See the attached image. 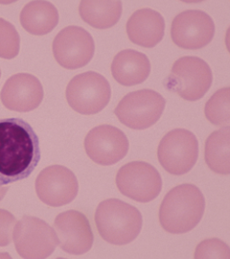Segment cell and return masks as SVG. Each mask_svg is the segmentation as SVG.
<instances>
[{"label":"cell","mask_w":230,"mask_h":259,"mask_svg":"<svg viewBox=\"0 0 230 259\" xmlns=\"http://www.w3.org/2000/svg\"><path fill=\"white\" fill-rule=\"evenodd\" d=\"M39 160V140L31 125L21 118L1 119L0 185L26 179Z\"/></svg>","instance_id":"cell-1"},{"label":"cell","mask_w":230,"mask_h":259,"mask_svg":"<svg viewBox=\"0 0 230 259\" xmlns=\"http://www.w3.org/2000/svg\"><path fill=\"white\" fill-rule=\"evenodd\" d=\"M204 210L205 199L198 186L178 185L164 197L159 208V222L167 232L186 233L199 225Z\"/></svg>","instance_id":"cell-2"},{"label":"cell","mask_w":230,"mask_h":259,"mask_svg":"<svg viewBox=\"0 0 230 259\" xmlns=\"http://www.w3.org/2000/svg\"><path fill=\"white\" fill-rule=\"evenodd\" d=\"M142 224V215L137 208L118 199L103 201L95 212V225L100 236L116 246L136 239Z\"/></svg>","instance_id":"cell-3"},{"label":"cell","mask_w":230,"mask_h":259,"mask_svg":"<svg viewBox=\"0 0 230 259\" xmlns=\"http://www.w3.org/2000/svg\"><path fill=\"white\" fill-rule=\"evenodd\" d=\"M212 82L213 74L207 63L198 57L186 56L175 61L164 85L184 100L198 101L209 91Z\"/></svg>","instance_id":"cell-4"},{"label":"cell","mask_w":230,"mask_h":259,"mask_svg":"<svg viewBox=\"0 0 230 259\" xmlns=\"http://www.w3.org/2000/svg\"><path fill=\"white\" fill-rule=\"evenodd\" d=\"M65 95L74 111L92 115L103 111L110 103L111 85L104 76L87 71L74 77L67 84Z\"/></svg>","instance_id":"cell-5"},{"label":"cell","mask_w":230,"mask_h":259,"mask_svg":"<svg viewBox=\"0 0 230 259\" xmlns=\"http://www.w3.org/2000/svg\"><path fill=\"white\" fill-rule=\"evenodd\" d=\"M13 239L23 258H47L59 246L55 230L34 216H23L17 222Z\"/></svg>","instance_id":"cell-6"},{"label":"cell","mask_w":230,"mask_h":259,"mask_svg":"<svg viewBox=\"0 0 230 259\" xmlns=\"http://www.w3.org/2000/svg\"><path fill=\"white\" fill-rule=\"evenodd\" d=\"M166 100L152 90L127 94L114 110L122 124L133 130H146L155 125L165 109Z\"/></svg>","instance_id":"cell-7"},{"label":"cell","mask_w":230,"mask_h":259,"mask_svg":"<svg viewBox=\"0 0 230 259\" xmlns=\"http://www.w3.org/2000/svg\"><path fill=\"white\" fill-rule=\"evenodd\" d=\"M157 157L168 173L181 176L188 173L198 160L199 141L188 130H173L161 139Z\"/></svg>","instance_id":"cell-8"},{"label":"cell","mask_w":230,"mask_h":259,"mask_svg":"<svg viewBox=\"0 0 230 259\" xmlns=\"http://www.w3.org/2000/svg\"><path fill=\"white\" fill-rule=\"evenodd\" d=\"M116 185L124 196L139 203H149L160 193L162 179L150 163L132 161L120 168Z\"/></svg>","instance_id":"cell-9"},{"label":"cell","mask_w":230,"mask_h":259,"mask_svg":"<svg viewBox=\"0 0 230 259\" xmlns=\"http://www.w3.org/2000/svg\"><path fill=\"white\" fill-rule=\"evenodd\" d=\"M52 49L59 65L74 70L91 61L95 45L93 37L86 30L79 26H68L56 36Z\"/></svg>","instance_id":"cell-10"},{"label":"cell","mask_w":230,"mask_h":259,"mask_svg":"<svg viewBox=\"0 0 230 259\" xmlns=\"http://www.w3.org/2000/svg\"><path fill=\"white\" fill-rule=\"evenodd\" d=\"M215 35V23L209 15L201 10H187L175 17L171 37L175 46L197 50L209 45Z\"/></svg>","instance_id":"cell-11"},{"label":"cell","mask_w":230,"mask_h":259,"mask_svg":"<svg viewBox=\"0 0 230 259\" xmlns=\"http://www.w3.org/2000/svg\"><path fill=\"white\" fill-rule=\"evenodd\" d=\"M129 139L121 130L101 125L89 131L84 139V149L89 158L100 165L119 162L129 152Z\"/></svg>","instance_id":"cell-12"},{"label":"cell","mask_w":230,"mask_h":259,"mask_svg":"<svg viewBox=\"0 0 230 259\" xmlns=\"http://www.w3.org/2000/svg\"><path fill=\"white\" fill-rule=\"evenodd\" d=\"M79 184L73 172L62 165L43 169L36 179V192L44 204L59 207L71 203L77 197Z\"/></svg>","instance_id":"cell-13"},{"label":"cell","mask_w":230,"mask_h":259,"mask_svg":"<svg viewBox=\"0 0 230 259\" xmlns=\"http://www.w3.org/2000/svg\"><path fill=\"white\" fill-rule=\"evenodd\" d=\"M59 246L65 252L81 255L90 250L94 236L86 216L77 210L59 214L54 222Z\"/></svg>","instance_id":"cell-14"},{"label":"cell","mask_w":230,"mask_h":259,"mask_svg":"<svg viewBox=\"0 0 230 259\" xmlns=\"http://www.w3.org/2000/svg\"><path fill=\"white\" fill-rule=\"evenodd\" d=\"M43 88L34 75L19 73L9 78L4 84L0 99L10 111L28 112L34 111L42 102Z\"/></svg>","instance_id":"cell-15"},{"label":"cell","mask_w":230,"mask_h":259,"mask_svg":"<svg viewBox=\"0 0 230 259\" xmlns=\"http://www.w3.org/2000/svg\"><path fill=\"white\" fill-rule=\"evenodd\" d=\"M164 32L165 20L155 10H138L131 15L127 22V34L129 39L139 47H156L162 40Z\"/></svg>","instance_id":"cell-16"},{"label":"cell","mask_w":230,"mask_h":259,"mask_svg":"<svg viewBox=\"0 0 230 259\" xmlns=\"http://www.w3.org/2000/svg\"><path fill=\"white\" fill-rule=\"evenodd\" d=\"M113 78L122 85L133 87L145 82L151 73L147 56L136 50L126 49L114 57L111 64Z\"/></svg>","instance_id":"cell-17"},{"label":"cell","mask_w":230,"mask_h":259,"mask_svg":"<svg viewBox=\"0 0 230 259\" xmlns=\"http://www.w3.org/2000/svg\"><path fill=\"white\" fill-rule=\"evenodd\" d=\"M20 23L28 33L43 36L54 30L59 22V13L49 1H31L20 13Z\"/></svg>","instance_id":"cell-18"},{"label":"cell","mask_w":230,"mask_h":259,"mask_svg":"<svg viewBox=\"0 0 230 259\" xmlns=\"http://www.w3.org/2000/svg\"><path fill=\"white\" fill-rule=\"evenodd\" d=\"M84 22L97 29L114 26L121 18L122 2L119 0H83L79 6Z\"/></svg>","instance_id":"cell-19"},{"label":"cell","mask_w":230,"mask_h":259,"mask_svg":"<svg viewBox=\"0 0 230 259\" xmlns=\"http://www.w3.org/2000/svg\"><path fill=\"white\" fill-rule=\"evenodd\" d=\"M205 162L213 172L220 175L230 173V127L212 133L205 142Z\"/></svg>","instance_id":"cell-20"},{"label":"cell","mask_w":230,"mask_h":259,"mask_svg":"<svg viewBox=\"0 0 230 259\" xmlns=\"http://www.w3.org/2000/svg\"><path fill=\"white\" fill-rule=\"evenodd\" d=\"M205 117L215 126L226 127L230 123V89L223 88L212 95L205 105Z\"/></svg>","instance_id":"cell-21"},{"label":"cell","mask_w":230,"mask_h":259,"mask_svg":"<svg viewBox=\"0 0 230 259\" xmlns=\"http://www.w3.org/2000/svg\"><path fill=\"white\" fill-rule=\"evenodd\" d=\"M20 37L9 21L0 18V58L11 60L19 55Z\"/></svg>","instance_id":"cell-22"},{"label":"cell","mask_w":230,"mask_h":259,"mask_svg":"<svg viewBox=\"0 0 230 259\" xmlns=\"http://www.w3.org/2000/svg\"><path fill=\"white\" fill-rule=\"evenodd\" d=\"M196 258H229V247L217 238L207 239L200 243L195 251Z\"/></svg>","instance_id":"cell-23"},{"label":"cell","mask_w":230,"mask_h":259,"mask_svg":"<svg viewBox=\"0 0 230 259\" xmlns=\"http://www.w3.org/2000/svg\"><path fill=\"white\" fill-rule=\"evenodd\" d=\"M16 217L6 209H0V247H6L13 241Z\"/></svg>","instance_id":"cell-24"},{"label":"cell","mask_w":230,"mask_h":259,"mask_svg":"<svg viewBox=\"0 0 230 259\" xmlns=\"http://www.w3.org/2000/svg\"><path fill=\"white\" fill-rule=\"evenodd\" d=\"M8 190H9V187L0 185V201H2V199L5 197V195H6Z\"/></svg>","instance_id":"cell-25"},{"label":"cell","mask_w":230,"mask_h":259,"mask_svg":"<svg viewBox=\"0 0 230 259\" xmlns=\"http://www.w3.org/2000/svg\"><path fill=\"white\" fill-rule=\"evenodd\" d=\"M0 76H1V69H0Z\"/></svg>","instance_id":"cell-26"}]
</instances>
